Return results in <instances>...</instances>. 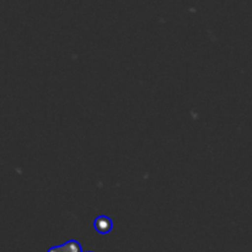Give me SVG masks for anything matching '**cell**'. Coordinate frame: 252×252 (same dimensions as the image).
Returning <instances> with one entry per match:
<instances>
[{"label": "cell", "mask_w": 252, "mask_h": 252, "mask_svg": "<svg viewBox=\"0 0 252 252\" xmlns=\"http://www.w3.org/2000/svg\"><path fill=\"white\" fill-rule=\"evenodd\" d=\"M48 252H81V246L76 241H68L61 246L52 248Z\"/></svg>", "instance_id": "obj_1"}, {"label": "cell", "mask_w": 252, "mask_h": 252, "mask_svg": "<svg viewBox=\"0 0 252 252\" xmlns=\"http://www.w3.org/2000/svg\"><path fill=\"white\" fill-rule=\"evenodd\" d=\"M95 229L101 234L110 233L111 229H112V223L106 217H100L95 220Z\"/></svg>", "instance_id": "obj_2"}]
</instances>
